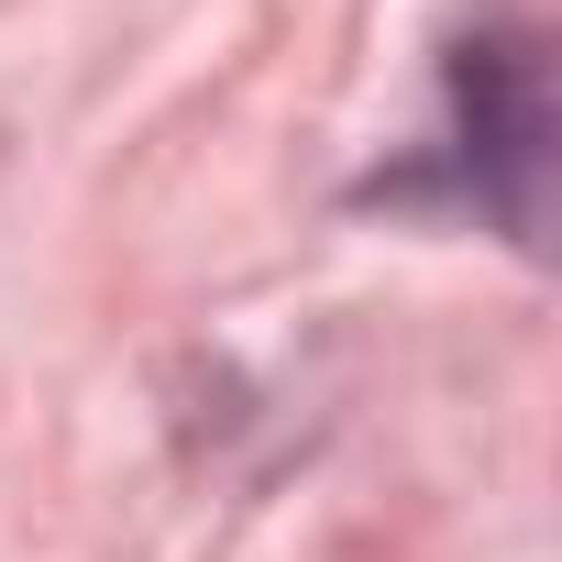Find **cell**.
I'll return each mask as SVG.
<instances>
[{
  "mask_svg": "<svg viewBox=\"0 0 562 562\" xmlns=\"http://www.w3.org/2000/svg\"><path fill=\"white\" fill-rule=\"evenodd\" d=\"M540 155H551V100H540V45L518 23H485L452 45V133H441V177L463 210L507 221L529 243L540 221Z\"/></svg>",
  "mask_w": 562,
  "mask_h": 562,
  "instance_id": "6da1fadb",
  "label": "cell"
}]
</instances>
